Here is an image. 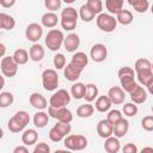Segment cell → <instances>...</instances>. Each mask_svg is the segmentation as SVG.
I'll list each match as a JSON object with an SVG mask.
<instances>
[{"label":"cell","instance_id":"26","mask_svg":"<svg viewBox=\"0 0 153 153\" xmlns=\"http://www.w3.org/2000/svg\"><path fill=\"white\" fill-rule=\"evenodd\" d=\"M16 26V20L7 13H0V27L4 30H12Z\"/></svg>","mask_w":153,"mask_h":153},{"label":"cell","instance_id":"44","mask_svg":"<svg viewBox=\"0 0 153 153\" xmlns=\"http://www.w3.org/2000/svg\"><path fill=\"white\" fill-rule=\"evenodd\" d=\"M122 117H123V116H122V114H121L120 110H111V111H109L106 120H108L111 124H115V123L118 122Z\"/></svg>","mask_w":153,"mask_h":153},{"label":"cell","instance_id":"49","mask_svg":"<svg viewBox=\"0 0 153 153\" xmlns=\"http://www.w3.org/2000/svg\"><path fill=\"white\" fill-rule=\"evenodd\" d=\"M16 4V0H0V5L5 8H10Z\"/></svg>","mask_w":153,"mask_h":153},{"label":"cell","instance_id":"40","mask_svg":"<svg viewBox=\"0 0 153 153\" xmlns=\"http://www.w3.org/2000/svg\"><path fill=\"white\" fill-rule=\"evenodd\" d=\"M123 114L126 116H129V117L135 116L137 114V105L134 102L133 103H126L123 105Z\"/></svg>","mask_w":153,"mask_h":153},{"label":"cell","instance_id":"56","mask_svg":"<svg viewBox=\"0 0 153 153\" xmlns=\"http://www.w3.org/2000/svg\"><path fill=\"white\" fill-rule=\"evenodd\" d=\"M152 71H153V62H152Z\"/></svg>","mask_w":153,"mask_h":153},{"label":"cell","instance_id":"10","mask_svg":"<svg viewBox=\"0 0 153 153\" xmlns=\"http://www.w3.org/2000/svg\"><path fill=\"white\" fill-rule=\"evenodd\" d=\"M48 114L50 117L57 120V121H61V122H68L71 123L72 120H73V115H72V111L69 109H67L66 106H62V108H53L49 105L48 108Z\"/></svg>","mask_w":153,"mask_h":153},{"label":"cell","instance_id":"6","mask_svg":"<svg viewBox=\"0 0 153 153\" xmlns=\"http://www.w3.org/2000/svg\"><path fill=\"white\" fill-rule=\"evenodd\" d=\"M98 29L104 32H112L117 26V19L110 13H99L96 18Z\"/></svg>","mask_w":153,"mask_h":153},{"label":"cell","instance_id":"33","mask_svg":"<svg viewBox=\"0 0 153 153\" xmlns=\"http://www.w3.org/2000/svg\"><path fill=\"white\" fill-rule=\"evenodd\" d=\"M136 73V78H137V81L141 84V85H147V82L152 79L153 76V71L152 68L151 69H142V71H137L135 72Z\"/></svg>","mask_w":153,"mask_h":153},{"label":"cell","instance_id":"47","mask_svg":"<svg viewBox=\"0 0 153 153\" xmlns=\"http://www.w3.org/2000/svg\"><path fill=\"white\" fill-rule=\"evenodd\" d=\"M49 152H50V147L45 142H39L33 148V153H49Z\"/></svg>","mask_w":153,"mask_h":153},{"label":"cell","instance_id":"48","mask_svg":"<svg viewBox=\"0 0 153 153\" xmlns=\"http://www.w3.org/2000/svg\"><path fill=\"white\" fill-rule=\"evenodd\" d=\"M122 151H123V153H136L137 152V147L134 143H127V145H124Z\"/></svg>","mask_w":153,"mask_h":153},{"label":"cell","instance_id":"53","mask_svg":"<svg viewBox=\"0 0 153 153\" xmlns=\"http://www.w3.org/2000/svg\"><path fill=\"white\" fill-rule=\"evenodd\" d=\"M0 48H1V57H4L5 56V44L1 43L0 44Z\"/></svg>","mask_w":153,"mask_h":153},{"label":"cell","instance_id":"32","mask_svg":"<svg viewBox=\"0 0 153 153\" xmlns=\"http://www.w3.org/2000/svg\"><path fill=\"white\" fill-rule=\"evenodd\" d=\"M130 6L134 7V10L137 13H145L148 10V0H127Z\"/></svg>","mask_w":153,"mask_h":153},{"label":"cell","instance_id":"13","mask_svg":"<svg viewBox=\"0 0 153 153\" xmlns=\"http://www.w3.org/2000/svg\"><path fill=\"white\" fill-rule=\"evenodd\" d=\"M126 91L121 87V86H112L111 88H109L108 91V97L110 98L111 103L115 105H120L124 102L126 99Z\"/></svg>","mask_w":153,"mask_h":153},{"label":"cell","instance_id":"12","mask_svg":"<svg viewBox=\"0 0 153 153\" xmlns=\"http://www.w3.org/2000/svg\"><path fill=\"white\" fill-rule=\"evenodd\" d=\"M90 56L94 62H103L108 56V49L102 43H96L90 50Z\"/></svg>","mask_w":153,"mask_h":153},{"label":"cell","instance_id":"28","mask_svg":"<svg viewBox=\"0 0 153 153\" xmlns=\"http://www.w3.org/2000/svg\"><path fill=\"white\" fill-rule=\"evenodd\" d=\"M124 0H105V7L110 14H117L121 10H123Z\"/></svg>","mask_w":153,"mask_h":153},{"label":"cell","instance_id":"7","mask_svg":"<svg viewBox=\"0 0 153 153\" xmlns=\"http://www.w3.org/2000/svg\"><path fill=\"white\" fill-rule=\"evenodd\" d=\"M42 85L45 91H54L59 86V75L55 69L48 68L42 73Z\"/></svg>","mask_w":153,"mask_h":153},{"label":"cell","instance_id":"35","mask_svg":"<svg viewBox=\"0 0 153 153\" xmlns=\"http://www.w3.org/2000/svg\"><path fill=\"white\" fill-rule=\"evenodd\" d=\"M98 96V87L94 84H87L86 85V92H85V97L84 99L88 103L93 102Z\"/></svg>","mask_w":153,"mask_h":153},{"label":"cell","instance_id":"45","mask_svg":"<svg viewBox=\"0 0 153 153\" xmlns=\"http://www.w3.org/2000/svg\"><path fill=\"white\" fill-rule=\"evenodd\" d=\"M55 127L65 135V136H67V135H69V133H71V130H72V127H71V124L68 123V122H61V121H57V123L55 124Z\"/></svg>","mask_w":153,"mask_h":153},{"label":"cell","instance_id":"55","mask_svg":"<svg viewBox=\"0 0 153 153\" xmlns=\"http://www.w3.org/2000/svg\"><path fill=\"white\" fill-rule=\"evenodd\" d=\"M151 12H152V14H153V5L151 6Z\"/></svg>","mask_w":153,"mask_h":153},{"label":"cell","instance_id":"24","mask_svg":"<svg viewBox=\"0 0 153 153\" xmlns=\"http://www.w3.org/2000/svg\"><path fill=\"white\" fill-rule=\"evenodd\" d=\"M71 62H72L74 66H76L78 68L84 69V68L87 66V63H88V57H87V55H86L85 53H82V51H76V53H74V55L72 56Z\"/></svg>","mask_w":153,"mask_h":153},{"label":"cell","instance_id":"27","mask_svg":"<svg viewBox=\"0 0 153 153\" xmlns=\"http://www.w3.org/2000/svg\"><path fill=\"white\" fill-rule=\"evenodd\" d=\"M49 117H50L49 114H47L44 111L36 112L33 115V120H32L35 127H37V128H44L48 124V122H49Z\"/></svg>","mask_w":153,"mask_h":153},{"label":"cell","instance_id":"5","mask_svg":"<svg viewBox=\"0 0 153 153\" xmlns=\"http://www.w3.org/2000/svg\"><path fill=\"white\" fill-rule=\"evenodd\" d=\"M65 147L71 151H82L87 146V139L81 134L67 135L63 140Z\"/></svg>","mask_w":153,"mask_h":153},{"label":"cell","instance_id":"9","mask_svg":"<svg viewBox=\"0 0 153 153\" xmlns=\"http://www.w3.org/2000/svg\"><path fill=\"white\" fill-rule=\"evenodd\" d=\"M18 66L13 56H4L1 59V72L4 76L13 78L18 72Z\"/></svg>","mask_w":153,"mask_h":153},{"label":"cell","instance_id":"15","mask_svg":"<svg viewBox=\"0 0 153 153\" xmlns=\"http://www.w3.org/2000/svg\"><path fill=\"white\" fill-rule=\"evenodd\" d=\"M97 133L100 137L106 139L114 135V124H111L108 120H102L97 124Z\"/></svg>","mask_w":153,"mask_h":153},{"label":"cell","instance_id":"54","mask_svg":"<svg viewBox=\"0 0 153 153\" xmlns=\"http://www.w3.org/2000/svg\"><path fill=\"white\" fill-rule=\"evenodd\" d=\"M63 2H66V4H73L75 0H62Z\"/></svg>","mask_w":153,"mask_h":153},{"label":"cell","instance_id":"37","mask_svg":"<svg viewBox=\"0 0 153 153\" xmlns=\"http://www.w3.org/2000/svg\"><path fill=\"white\" fill-rule=\"evenodd\" d=\"M13 100H14V98H13V94L11 92L2 91L0 93V108H7V106H10L13 103Z\"/></svg>","mask_w":153,"mask_h":153},{"label":"cell","instance_id":"38","mask_svg":"<svg viewBox=\"0 0 153 153\" xmlns=\"http://www.w3.org/2000/svg\"><path fill=\"white\" fill-rule=\"evenodd\" d=\"M151 68H152V62H151L148 59L141 57V59H137V60L135 61V65H134L135 72L142 71V69H151Z\"/></svg>","mask_w":153,"mask_h":153},{"label":"cell","instance_id":"51","mask_svg":"<svg viewBox=\"0 0 153 153\" xmlns=\"http://www.w3.org/2000/svg\"><path fill=\"white\" fill-rule=\"evenodd\" d=\"M146 86H147V91L153 96V76H152V79L147 82V85H146Z\"/></svg>","mask_w":153,"mask_h":153},{"label":"cell","instance_id":"4","mask_svg":"<svg viewBox=\"0 0 153 153\" xmlns=\"http://www.w3.org/2000/svg\"><path fill=\"white\" fill-rule=\"evenodd\" d=\"M63 41H65V36H63L62 31L57 30V29L49 30L45 36V45L51 51H57L61 48V45L63 44Z\"/></svg>","mask_w":153,"mask_h":153},{"label":"cell","instance_id":"43","mask_svg":"<svg viewBox=\"0 0 153 153\" xmlns=\"http://www.w3.org/2000/svg\"><path fill=\"white\" fill-rule=\"evenodd\" d=\"M62 0H44V6L50 12H55L61 7Z\"/></svg>","mask_w":153,"mask_h":153},{"label":"cell","instance_id":"25","mask_svg":"<svg viewBox=\"0 0 153 153\" xmlns=\"http://www.w3.org/2000/svg\"><path fill=\"white\" fill-rule=\"evenodd\" d=\"M96 110L99 111V112H105V111H109V109L111 108L112 103L110 100V98L108 96H99L96 100Z\"/></svg>","mask_w":153,"mask_h":153},{"label":"cell","instance_id":"39","mask_svg":"<svg viewBox=\"0 0 153 153\" xmlns=\"http://www.w3.org/2000/svg\"><path fill=\"white\" fill-rule=\"evenodd\" d=\"M86 5L90 7V10L94 14H99L103 11V2H102V0H87Z\"/></svg>","mask_w":153,"mask_h":153},{"label":"cell","instance_id":"1","mask_svg":"<svg viewBox=\"0 0 153 153\" xmlns=\"http://www.w3.org/2000/svg\"><path fill=\"white\" fill-rule=\"evenodd\" d=\"M135 69H133V68H130V67H122L120 71H118V73H117V75H118V78H120V82H121V87L126 91V92H128V93H130V92H133L139 85H137V82L135 81V72H134Z\"/></svg>","mask_w":153,"mask_h":153},{"label":"cell","instance_id":"21","mask_svg":"<svg viewBox=\"0 0 153 153\" xmlns=\"http://www.w3.org/2000/svg\"><path fill=\"white\" fill-rule=\"evenodd\" d=\"M38 139V133L35 129H26L22 134V142L25 146H32L37 142Z\"/></svg>","mask_w":153,"mask_h":153},{"label":"cell","instance_id":"16","mask_svg":"<svg viewBox=\"0 0 153 153\" xmlns=\"http://www.w3.org/2000/svg\"><path fill=\"white\" fill-rule=\"evenodd\" d=\"M79 44H80V38L76 33H69L65 37L63 47L67 51H69V53L75 51L79 48Z\"/></svg>","mask_w":153,"mask_h":153},{"label":"cell","instance_id":"23","mask_svg":"<svg viewBox=\"0 0 153 153\" xmlns=\"http://www.w3.org/2000/svg\"><path fill=\"white\" fill-rule=\"evenodd\" d=\"M130 94V98L131 100L135 103V104H142L146 102L147 99V91L142 87V86H137L133 92L129 93Z\"/></svg>","mask_w":153,"mask_h":153},{"label":"cell","instance_id":"46","mask_svg":"<svg viewBox=\"0 0 153 153\" xmlns=\"http://www.w3.org/2000/svg\"><path fill=\"white\" fill-rule=\"evenodd\" d=\"M141 127L147 131H153V116H145L141 121Z\"/></svg>","mask_w":153,"mask_h":153},{"label":"cell","instance_id":"18","mask_svg":"<svg viewBox=\"0 0 153 153\" xmlns=\"http://www.w3.org/2000/svg\"><path fill=\"white\" fill-rule=\"evenodd\" d=\"M104 149L108 153H117L121 149V143L117 136H109L105 139V143H104Z\"/></svg>","mask_w":153,"mask_h":153},{"label":"cell","instance_id":"2","mask_svg":"<svg viewBox=\"0 0 153 153\" xmlns=\"http://www.w3.org/2000/svg\"><path fill=\"white\" fill-rule=\"evenodd\" d=\"M29 122H30V115H29V112H26L25 110H20V111H17L8 120L7 128L12 133H19V131H23L24 130V128L29 124Z\"/></svg>","mask_w":153,"mask_h":153},{"label":"cell","instance_id":"41","mask_svg":"<svg viewBox=\"0 0 153 153\" xmlns=\"http://www.w3.org/2000/svg\"><path fill=\"white\" fill-rule=\"evenodd\" d=\"M66 136L54 126L51 129H50V131H49V139L53 141V142H60V141H62L63 139H65Z\"/></svg>","mask_w":153,"mask_h":153},{"label":"cell","instance_id":"50","mask_svg":"<svg viewBox=\"0 0 153 153\" xmlns=\"http://www.w3.org/2000/svg\"><path fill=\"white\" fill-rule=\"evenodd\" d=\"M29 149H27V146H17L14 149H13V153H27Z\"/></svg>","mask_w":153,"mask_h":153},{"label":"cell","instance_id":"11","mask_svg":"<svg viewBox=\"0 0 153 153\" xmlns=\"http://www.w3.org/2000/svg\"><path fill=\"white\" fill-rule=\"evenodd\" d=\"M43 35V25L42 24H38V23H31L26 26V30H25V37L27 41L30 42H38L39 38L42 37Z\"/></svg>","mask_w":153,"mask_h":153},{"label":"cell","instance_id":"52","mask_svg":"<svg viewBox=\"0 0 153 153\" xmlns=\"http://www.w3.org/2000/svg\"><path fill=\"white\" fill-rule=\"evenodd\" d=\"M141 152H142V153H145V152H152V153H153V147H143V148L141 149Z\"/></svg>","mask_w":153,"mask_h":153},{"label":"cell","instance_id":"42","mask_svg":"<svg viewBox=\"0 0 153 153\" xmlns=\"http://www.w3.org/2000/svg\"><path fill=\"white\" fill-rule=\"evenodd\" d=\"M53 62H54V67H55L56 69H63V68L66 67V57H65V55L61 54V53H57V54L54 56Z\"/></svg>","mask_w":153,"mask_h":153},{"label":"cell","instance_id":"29","mask_svg":"<svg viewBox=\"0 0 153 153\" xmlns=\"http://www.w3.org/2000/svg\"><path fill=\"white\" fill-rule=\"evenodd\" d=\"M94 112V106L92 104H90L88 102L86 104H82L80 105L78 109H76V116L80 117V118H87V117H91Z\"/></svg>","mask_w":153,"mask_h":153},{"label":"cell","instance_id":"3","mask_svg":"<svg viewBox=\"0 0 153 153\" xmlns=\"http://www.w3.org/2000/svg\"><path fill=\"white\" fill-rule=\"evenodd\" d=\"M79 13L74 7H66L61 12V26L66 31H72L76 26V20H78Z\"/></svg>","mask_w":153,"mask_h":153},{"label":"cell","instance_id":"14","mask_svg":"<svg viewBox=\"0 0 153 153\" xmlns=\"http://www.w3.org/2000/svg\"><path fill=\"white\" fill-rule=\"evenodd\" d=\"M81 72H82V69L78 68V67H76V66H74L72 62L67 63V66L63 68L65 78H66L68 81H72V82H75V81L80 78Z\"/></svg>","mask_w":153,"mask_h":153},{"label":"cell","instance_id":"31","mask_svg":"<svg viewBox=\"0 0 153 153\" xmlns=\"http://www.w3.org/2000/svg\"><path fill=\"white\" fill-rule=\"evenodd\" d=\"M116 19L122 25H129L133 22V13L129 10H121L116 14Z\"/></svg>","mask_w":153,"mask_h":153},{"label":"cell","instance_id":"36","mask_svg":"<svg viewBox=\"0 0 153 153\" xmlns=\"http://www.w3.org/2000/svg\"><path fill=\"white\" fill-rule=\"evenodd\" d=\"M79 17H80L84 22L88 23V22H91V20H93V19H94L96 14H94V13L90 10V7L85 4V5H82V6L79 8Z\"/></svg>","mask_w":153,"mask_h":153},{"label":"cell","instance_id":"34","mask_svg":"<svg viewBox=\"0 0 153 153\" xmlns=\"http://www.w3.org/2000/svg\"><path fill=\"white\" fill-rule=\"evenodd\" d=\"M12 56L14 57V60L17 61V63H18L19 66H20V65H25V63L27 62V60L30 59L29 53H27L25 49H23V48L17 49V50L13 53Z\"/></svg>","mask_w":153,"mask_h":153},{"label":"cell","instance_id":"20","mask_svg":"<svg viewBox=\"0 0 153 153\" xmlns=\"http://www.w3.org/2000/svg\"><path fill=\"white\" fill-rule=\"evenodd\" d=\"M29 55H30V59L35 62L42 61L44 57V48L41 44L33 43L29 49Z\"/></svg>","mask_w":153,"mask_h":153},{"label":"cell","instance_id":"19","mask_svg":"<svg viewBox=\"0 0 153 153\" xmlns=\"http://www.w3.org/2000/svg\"><path fill=\"white\" fill-rule=\"evenodd\" d=\"M128 129H129V122L126 118L122 117L118 122H116L114 124V135L117 136L118 139L120 137H123L127 134Z\"/></svg>","mask_w":153,"mask_h":153},{"label":"cell","instance_id":"22","mask_svg":"<svg viewBox=\"0 0 153 153\" xmlns=\"http://www.w3.org/2000/svg\"><path fill=\"white\" fill-rule=\"evenodd\" d=\"M57 23H59V17H57L54 12H50V11L47 12V13H44V14L42 16V18H41V24H42L44 27L51 29V27L56 26Z\"/></svg>","mask_w":153,"mask_h":153},{"label":"cell","instance_id":"8","mask_svg":"<svg viewBox=\"0 0 153 153\" xmlns=\"http://www.w3.org/2000/svg\"><path fill=\"white\" fill-rule=\"evenodd\" d=\"M69 102H71V94L68 93L67 90L61 88L51 94L49 99V105L53 108H62V106H67Z\"/></svg>","mask_w":153,"mask_h":153},{"label":"cell","instance_id":"30","mask_svg":"<svg viewBox=\"0 0 153 153\" xmlns=\"http://www.w3.org/2000/svg\"><path fill=\"white\" fill-rule=\"evenodd\" d=\"M86 85L82 82H74L71 87V93L75 99H82L85 97Z\"/></svg>","mask_w":153,"mask_h":153},{"label":"cell","instance_id":"17","mask_svg":"<svg viewBox=\"0 0 153 153\" xmlns=\"http://www.w3.org/2000/svg\"><path fill=\"white\" fill-rule=\"evenodd\" d=\"M29 102L35 109H38V110H44L48 108V100L45 99V97L37 92L32 93L29 97Z\"/></svg>","mask_w":153,"mask_h":153}]
</instances>
